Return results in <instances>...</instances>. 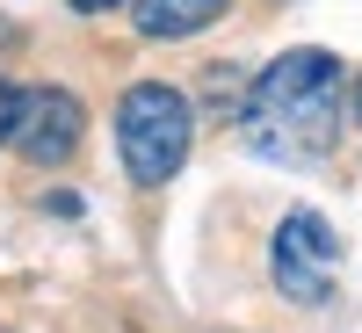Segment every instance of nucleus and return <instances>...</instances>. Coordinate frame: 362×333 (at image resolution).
<instances>
[{
    "instance_id": "obj_1",
    "label": "nucleus",
    "mask_w": 362,
    "mask_h": 333,
    "mask_svg": "<svg viewBox=\"0 0 362 333\" xmlns=\"http://www.w3.org/2000/svg\"><path fill=\"white\" fill-rule=\"evenodd\" d=\"M247 131L268 160H290V167L319 160L341 131V58L319 44L268 58L261 80L247 87Z\"/></svg>"
},
{
    "instance_id": "obj_2",
    "label": "nucleus",
    "mask_w": 362,
    "mask_h": 333,
    "mask_svg": "<svg viewBox=\"0 0 362 333\" xmlns=\"http://www.w3.org/2000/svg\"><path fill=\"white\" fill-rule=\"evenodd\" d=\"M189 138H196L189 102H181L174 87H160V80H145V87H131V95L116 102V153H124V174L138 189L174 181L181 160H189Z\"/></svg>"
},
{
    "instance_id": "obj_3",
    "label": "nucleus",
    "mask_w": 362,
    "mask_h": 333,
    "mask_svg": "<svg viewBox=\"0 0 362 333\" xmlns=\"http://www.w3.org/2000/svg\"><path fill=\"white\" fill-rule=\"evenodd\" d=\"M334 225L319 218V210H290V218L276 225V247H268V276H276V290L290 297V305H319L326 290H334Z\"/></svg>"
},
{
    "instance_id": "obj_4",
    "label": "nucleus",
    "mask_w": 362,
    "mask_h": 333,
    "mask_svg": "<svg viewBox=\"0 0 362 333\" xmlns=\"http://www.w3.org/2000/svg\"><path fill=\"white\" fill-rule=\"evenodd\" d=\"M8 138H15L22 160L66 167L80 153V138H87V109H80V95H66V87H22L15 116H8Z\"/></svg>"
},
{
    "instance_id": "obj_5",
    "label": "nucleus",
    "mask_w": 362,
    "mask_h": 333,
    "mask_svg": "<svg viewBox=\"0 0 362 333\" xmlns=\"http://www.w3.org/2000/svg\"><path fill=\"white\" fill-rule=\"evenodd\" d=\"M218 15L225 0H138V37H196Z\"/></svg>"
},
{
    "instance_id": "obj_6",
    "label": "nucleus",
    "mask_w": 362,
    "mask_h": 333,
    "mask_svg": "<svg viewBox=\"0 0 362 333\" xmlns=\"http://www.w3.org/2000/svg\"><path fill=\"white\" fill-rule=\"evenodd\" d=\"M8 116H15V87L0 80V138H8Z\"/></svg>"
},
{
    "instance_id": "obj_7",
    "label": "nucleus",
    "mask_w": 362,
    "mask_h": 333,
    "mask_svg": "<svg viewBox=\"0 0 362 333\" xmlns=\"http://www.w3.org/2000/svg\"><path fill=\"white\" fill-rule=\"evenodd\" d=\"M73 8H80V15H102V8H116V0H73Z\"/></svg>"
},
{
    "instance_id": "obj_8",
    "label": "nucleus",
    "mask_w": 362,
    "mask_h": 333,
    "mask_svg": "<svg viewBox=\"0 0 362 333\" xmlns=\"http://www.w3.org/2000/svg\"><path fill=\"white\" fill-rule=\"evenodd\" d=\"M355 116H362V87H355Z\"/></svg>"
}]
</instances>
